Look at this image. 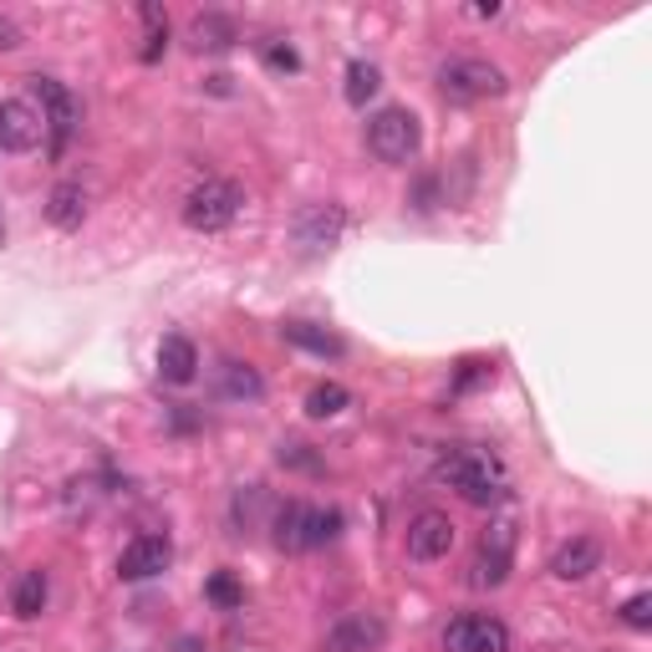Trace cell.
I'll use <instances>...</instances> for the list:
<instances>
[{"label":"cell","mask_w":652,"mask_h":652,"mask_svg":"<svg viewBox=\"0 0 652 652\" xmlns=\"http://www.w3.org/2000/svg\"><path fill=\"white\" fill-rule=\"evenodd\" d=\"M434 474H439L449 490H459V500H469V505H480V510L510 500L505 459L494 449H484V443H453V449H443Z\"/></svg>","instance_id":"cell-1"},{"label":"cell","mask_w":652,"mask_h":652,"mask_svg":"<svg viewBox=\"0 0 652 652\" xmlns=\"http://www.w3.org/2000/svg\"><path fill=\"white\" fill-rule=\"evenodd\" d=\"M245 210V189L235 179H200V184L184 194V225L200 229V235H220L241 220Z\"/></svg>","instance_id":"cell-2"},{"label":"cell","mask_w":652,"mask_h":652,"mask_svg":"<svg viewBox=\"0 0 652 652\" xmlns=\"http://www.w3.org/2000/svg\"><path fill=\"white\" fill-rule=\"evenodd\" d=\"M424 148V122L408 107H383L367 118V153L377 163H413Z\"/></svg>","instance_id":"cell-3"},{"label":"cell","mask_w":652,"mask_h":652,"mask_svg":"<svg viewBox=\"0 0 652 652\" xmlns=\"http://www.w3.org/2000/svg\"><path fill=\"white\" fill-rule=\"evenodd\" d=\"M505 72L484 56H453L439 67V93L449 103H490V97H505Z\"/></svg>","instance_id":"cell-4"},{"label":"cell","mask_w":652,"mask_h":652,"mask_svg":"<svg viewBox=\"0 0 652 652\" xmlns=\"http://www.w3.org/2000/svg\"><path fill=\"white\" fill-rule=\"evenodd\" d=\"M26 87H31V97H36V107H41L46 148H52V159H62V153H67V143H72V133H77V122H82L77 97H72L56 77H41V72L26 82Z\"/></svg>","instance_id":"cell-5"},{"label":"cell","mask_w":652,"mask_h":652,"mask_svg":"<svg viewBox=\"0 0 652 652\" xmlns=\"http://www.w3.org/2000/svg\"><path fill=\"white\" fill-rule=\"evenodd\" d=\"M510 571H515V525L500 520V525H490V535L480 541V556H474L469 586H474V591H494V586L510 581Z\"/></svg>","instance_id":"cell-6"},{"label":"cell","mask_w":652,"mask_h":652,"mask_svg":"<svg viewBox=\"0 0 652 652\" xmlns=\"http://www.w3.org/2000/svg\"><path fill=\"white\" fill-rule=\"evenodd\" d=\"M443 652H510V627L490 612H464L443 627Z\"/></svg>","instance_id":"cell-7"},{"label":"cell","mask_w":652,"mask_h":652,"mask_svg":"<svg viewBox=\"0 0 652 652\" xmlns=\"http://www.w3.org/2000/svg\"><path fill=\"white\" fill-rule=\"evenodd\" d=\"M169 560H173V541L163 531H143L133 535L128 546H122L118 556V576L122 581H153V576L169 571Z\"/></svg>","instance_id":"cell-8"},{"label":"cell","mask_w":652,"mask_h":652,"mask_svg":"<svg viewBox=\"0 0 652 652\" xmlns=\"http://www.w3.org/2000/svg\"><path fill=\"white\" fill-rule=\"evenodd\" d=\"M387 642V622L377 612H346L327 627L321 652H377Z\"/></svg>","instance_id":"cell-9"},{"label":"cell","mask_w":652,"mask_h":652,"mask_svg":"<svg viewBox=\"0 0 652 652\" xmlns=\"http://www.w3.org/2000/svg\"><path fill=\"white\" fill-rule=\"evenodd\" d=\"M291 235H296V245L311 250V255L332 250V245L346 235V210H342V204H332V200H327V204H307V210L296 214Z\"/></svg>","instance_id":"cell-10"},{"label":"cell","mask_w":652,"mask_h":652,"mask_svg":"<svg viewBox=\"0 0 652 652\" xmlns=\"http://www.w3.org/2000/svg\"><path fill=\"white\" fill-rule=\"evenodd\" d=\"M449 551H453V520L443 515V510H418V515L408 520V556L434 566V560H443Z\"/></svg>","instance_id":"cell-11"},{"label":"cell","mask_w":652,"mask_h":652,"mask_svg":"<svg viewBox=\"0 0 652 652\" xmlns=\"http://www.w3.org/2000/svg\"><path fill=\"white\" fill-rule=\"evenodd\" d=\"M46 138L41 128V113L21 97H0V148L6 153H31V148Z\"/></svg>","instance_id":"cell-12"},{"label":"cell","mask_w":652,"mask_h":652,"mask_svg":"<svg viewBox=\"0 0 652 652\" xmlns=\"http://www.w3.org/2000/svg\"><path fill=\"white\" fill-rule=\"evenodd\" d=\"M591 571H601V541L597 535H571V541L551 556V576H556V581H586Z\"/></svg>","instance_id":"cell-13"},{"label":"cell","mask_w":652,"mask_h":652,"mask_svg":"<svg viewBox=\"0 0 652 652\" xmlns=\"http://www.w3.org/2000/svg\"><path fill=\"white\" fill-rule=\"evenodd\" d=\"M159 377L169 387H189L194 377H200V346L189 342V336H163L159 342Z\"/></svg>","instance_id":"cell-14"},{"label":"cell","mask_w":652,"mask_h":652,"mask_svg":"<svg viewBox=\"0 0 652 652\" xmlns=\"http://www.w3.org/2000/svg\"><path fill=\"white\" fill-rule=\"evenodd\" d=\"M46 220H52L62 235L82 229V220H87V189H82L77 179H62V184L46 194Z\"/></svg>","instance_id":"cell-15"},{"label":"cell","mask_w":652,"mask_h":652,"mask_svg":"<svg viewBox=\"0 0 652 652\" xmlns=\"http://www.w3.org/2000/svg\"><path fill=\"white\" fill-rule=\"evenodd\" d=\"M280 342L286 346H301V352H311V357H346V342L336 332H327V327H317V321H286L280 327Z\"/></svg>","instance_id":"cell-16"},{"label":"cell","mask_w":652,"mask_h":652,"mask_svg":"<svg viewBox=\"0 0 652 652\" xmlns=\"http://www.w3.org/2000/svg\"><path fill=\"white\" fill-rule=\"evenodd\" d=\"M46 601H52V581H46V571H21L11 586V612L21 617V622H36L41 612H46Z\"/></svg>","instance_id":"cell-17"},{"label":"cell","mask_w":652,"mask_h":652,"mask_svg":"<svg viewBox=\"0 0 652 652\" xmlns=\"http://www.w3.org/2000/svg\"><path fill=\"white\" fill-rule=\"evenodd\" d=\"M342 535V510L336 505H301V551H321Z\"/></svg>","instance_id":"cell-18"},{"label":"cell","mask_w":652,"mask_h":652,"mask_svg":"<svg viewBox=\"0 0 652 652\" xmlns=\"http://www.w3.org/2000/svg\"><path fill=\"white\" fill-rule=\"evenodd\" d=\"M266 393V383H260V373H255L250 362H220V398H260Z\"/></svg>","instance_id":"cell-19"},{"label":"cell","mask_w":652,"mask_h":652,"mask_svg":"<svg viewBox=\"0 0 652 652\" xmlns=\"http://www.w3.org/2000/svg\"><path fill=\"white\" fill-rule=\"evenodd\" d=\"M235 41H241V31H235L229 15L210 11V15L194 21V46H200V52H225V46H235Z\"/></svg>","instance_id":"cell-20"},{"label":"cell","mask_w":652,"mask_h":652,"mask_svg":"<svg viewBox=\"0 0 652 652\" xmlns=\"http://www.w3.org/2000/svg\"><path fill=\"white\" fill-rule=\"evenodd\" d=\"M377 87H383V72H377L373 62H362V56H357V62H346V87H342L346 103L367 107V97H377Z\"/></svg>","instance_id":"cell-21"},{"label":"cell","mask_w":652,"mask_h":652,"mask_svg":"<svg viewBox=\"0 0 652 652\" xmlns=\"http://www.w3.org/2000/svg\"><path fill=\"white\" fill-rule=\"evenodd\" d=\"M346 408H352V393H346L342 383H317L307 393V418H317V424L321 418H336V413H346Z\"/></svg>","instance_id":"cell-22"},{"label":"cell","mask_w":652,"mask_h":652,"mask_svg":"<svg viewBox=\"0 0 652 652\" xmlns=\"http://www.w3.org/2000/svg\"><path fill=\"white\" fill-rule=\"evenodd\" d=\"M301 505H307V500H286V505H276L270 531H276L280 551H301Z\"/></svg>","instance_id":"cell-23"},{"label":"cell","mask_w":652,"mask_h":652,"mask_svg":"<svg viewBox=\"0 0 652 652\" xmlns=\"http://www.w3.org/2000/svg\"><path fill=\"white\" fill-rule=\"evenodd\" d=\"M204 597H210L220 612H235V607H245V586L229 571H214L210 581H204Z\"/></svg>","instance_id":"cell-24"},{"label":"cell","mask_w":652,"mask_h":652,"mask_svg":"<svg viewBox=\"0 0 652 652\" xmlns=\"http://www.w3.org/2000/svg\"><path fill=\"white\" fill-rule=\"evenodd\" d=\"M622 622L632 627V632H648L652 627V597L648 591H632V597L622 601Z\"/></svg>","instance_id":"cell-25"},{"label":"cell","mask_w":652,"mask_h":652,"mask_svg":"<svg viewBox=\"0 0 652 652\" xmlns=\"http://www.w3.org/2000/svg\"><path fill=\"white\" fill-rule=\"evenodd\" d=\"M494 377V362H480V357H469L459 362V377H453V393H469V387H480Z\"/></svg>","instance_id":"cell-26"},{"label":"cell","mask_w":652,"mask_h":652,"mask_svg":"<svg viewBox=\"0 0 652 652\" xmlns=\"http://www.w3.org/2000/svg\"><path fill=\"white\" fill-rule=\"evenodd\" d=\"M276 459H280V464H291V469H307V474H321V469H327L317 453L307 449V443H280Z\"/></svg>","instance_id":"cell-27"},{"label":"cell","mask_w":652,"mask_h":652,"mask_svg":"<svg viewBox=\"0 0 652 652\" xmlns=\"http://www.w3.org/2000/svg\"><path fill=\"white\" fill-rule=\"evenodd\" d=\"M260 52H266V67H276V72H301V56H296V46H286V41H266Z\"/></svg>","instance_id":"cell-28"},{"label":"cell","mask_w":652,"mask_h":652,"mask_svg":"<svg viewBox=\"0 0 652 652\" xmlns=\"http://www.w3.org/2000/svg\"><path fill=\"white\" fill-rule=\"evenodd\" d=\"M15 46H21V26L11 15H0V52H15Z\"/></svg>","instance_id":"cell-29"},{"label":"cell","mask_w":652,"mask_h":652,"mask_svg":"<svg viewBox=\"0 0 652 652\" xmlns=\"http://www.w3.org/2000/svg\"><path fill=\"white\" fill-rule=\"evenodd\" d=\"M0 245H6V210H0Z\"/></svg>","instance_id":"cell-30"}]
</instances>
